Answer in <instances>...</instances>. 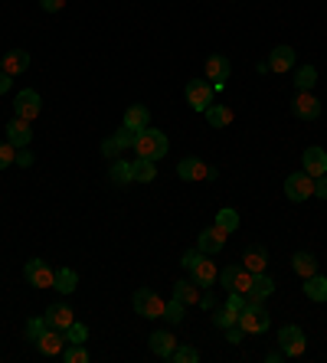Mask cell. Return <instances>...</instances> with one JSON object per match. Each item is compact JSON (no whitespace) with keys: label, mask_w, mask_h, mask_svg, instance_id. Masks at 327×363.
Segmentation results:
<instances>
[{"label":"cell","mask_w":327,"mask_h":363,"mask_svg":"<svg viewBox=\"0 0 327 363\" xmlns=\"http://www.w3.org/2000/svg\"><path fill=\"white\" fill-rule=\"evenodd\" d=\"M131 150H138V157H144V161H161V157H167V150H170V141H167L164 131L148 125L144 131L135 135V148Z\"/></svg>","instance_id":"1"},{"label":"cell","mask_w":327,"mask_h":363,"mask_svg":"<svg viewBox=\"0 0 327 363\" xmlns=\"http://www.w3.org/2000/svg\"><path fill=\"white\" fill-rule=\"evenodd\" d=\"M236 324L242 327V334H265L268 324H272V314L265 311L262 301H246V308L239 311V321Z\"/></svg>","instance_id":"2"},{"label":"cell","mask_w":327,"mask_h":363,"mask_svg":"<svg viewBox=\"0 0 327 363\" xmlns=\"http://www.w3.org/2000/svg\"><path fill=\"white\" fill-rule=\"evenodd\" d=\"M177 177H180V180H187V184H200V180H216L219 170L210 167L203 157H184V161L177 164Z\"/></svg>","instance_id":"3"},{"label":"cell","mask_w":327,"mask_h":363,"mask_svg":"<svg viewBox=\"0 0 327 363\" xmlns=\"http://www.w3.org/2000/svg\"><path fill=\"white\" fill-rule=\"evenodd\" d=\"M184 95H187V105L193 112H206L210 105H213L216 92H213V82L210 79H190L187 88H184Z\"/></svg>","instance_id":"4"},{"label":"cell","mask_w":327,"mask_h":363,"mask_svg":"<svg viewBox=\"0 0 327 363\" xmlns=\"http://www.w3.org/2000/svg\"><path fill=\"white\" fill-rule=\"evenodd\" d=\"M278 351L285 357H301L308 351V340H304V331L298 324H285L278 331Z\"/></svg>","instance_id":"5"},{"label":"cell","mask_w":327,"mask_h":363,"mask_svg":"<svg viewBox=\"0 0 327 363\" xmlns=\"http://www.w3.org/2000/svg\"><path fill=\"white\" fill-rule=\"evenodd\" d=\"M219 285L226 291H239V295H246V291L252 288V272L246 268V265H226L223 272H219Z\"/></svg>","instance_id":"6"},{"label":"cell","mask_w":327,"mask_h":363,"mask_svg":"<svg viewBox=\"0 0 327 363\" xmlns=\"http://www.w3.org/2000/svg\"><path fill=\"white\" fill-rule=\"evenodd\" d=\"M39 112H43V99H39V92H33V88L17 92V99H13V115H17V118L33 121V118H39Z\"/></svg>","instance_id":"7"},{"label":"cell","mask_w":327,"mask_h":363,"mask_svg":"<svg viewBox=\"0 0 327 363\" xmlns=\"http://www.w3.org/2000/svg\"><path fill=\"white\" fill-rule=\"evenodd\" d=\"M285 197H288L291 203H304L315 197V177H308L304 170H298V174H291L288 180H285Z\"/></svg>","instance_id":"8"},{"label":"cell","mask_w":327,"mask_h":363,"mask_svg":"<svg viewBox=\"0 0 327 363\" xmlns=\"http://www.w3.org/2000/svg\"><path fill=\"white\" fill-rule=\"evenodd\" d=\"M23 278L33 288H56V272H52L43 259H30L23 268Z\"/></svg>","instance_id":"9"},{"label":"cell","mask_w":327,"mask_h":363,"mask_svg":"<svg viewBox=\"0 0 327 363\" xmlns=\"http://www.w3.org/2000/svg\"><path fill=\"white\" fill-rule=\"evenodd\" d=\"M135 311H138L141 317H148V321L164 317V298H157L151 288H138L135 291Z\"/></svg>","instance_id":"10"},{"label":"cell","mask_w":327,"mask_h":363,"mask_svg":"<svg viewBox=\"0 0 327 363\" xmlns=\"http://www.w3.org/2000/svg\"><path fill=\"white\" fill-rule=\"evenodd\" d=\"M291 112H295V118H301V121H315L317 115H321V99L311 95V92H298L295 101H291Z\"/></svg>","instance_id":"11"},{"label":"cell","mask_w":327,"mask_h":363,"mask_svg":"<svg viewBox=\"0 0 327 363\" xmlns=\"http://www.w3.org/2000/svg\"><path fill=\"white\" fill-rule=\"evenodd\" d=\"M66 331H52V327H46L43 331V337L37 340V351L43 353V357H63V351H66Z\"/></svg>","instance_id":"12"},{"label":"cell","mask_w":327,"mask_h":363,"mask_svg":"<svg viewBox=\"0 0 327 363\" xmlns=\"http://www.w3.org/2000/svg\"><path fill=\"white\" fill-rule=\"evenodd\" d=\"M190 278H193L200 288H213L216 278H219V275H216V262H210V255H203V252H200V259L190 265Z\"/></svg>","instance_id":"13"},{"label":"cell","mask_w":327,"mask_h":363,"mask_svg":"<svg viewBox=\"0 0 327 363\" xmlns=\"http://www.w3.org/2000/svg\"><path fill=\"white\" fill-rule=\"evenodd\" d=\"M226 239L229 236L219 229V226H210V229H203L200 236H197V249H200L203 255H216V252H223Z\"/></svg>","instance_id":"14"},{"label":"cell","mask_w":327,"mask_h":363,"mask_svg":"<svg viewBox=\"0 0 327 363\" xmlns=\"http://www.w3.org/2000/svg\"><path fill=\"white\" fill-rule=\"evenodd\" d=\"M301 170L308 177H324L327 174V150L324 148H308L301 154Z\"/></svg>","instance_id":"15"},{"label":"cell","mask_w":327,"mask_h":363,"mask_svg":"<svg viewBox=\"0 0 327 363\" xmlns=\"http://www.w3.org/2000/svg\"><path fill=\"white\" fill-rule=\"evenodd\" d=\"M7 141H10L17 150L26 148V144L33 141V121H23V118L13 115V121H7Z\"/></svg>","instance_id":"16"},{"label":"cell","mask_w":327,"mask_h":363,"mask_svg":"<svg viewBox=\"0 0 327 363\" xmlns=\"http://www.w3.org/2000/svg\"><path fill=\"white\" fill-rule=\"evenodd\" d=\"M46 327H52V331H66V327L76 321V314H72V308L69 304H52V308H46Z\"/></svg>","instance_id":"17"},{"label":"cell","mask_w":327,"mask_h":363,"mask_svg":"<svg viewBox=\"0 0 327 363\" xmlns=\"http://www.w3.org/2000/svg\"><path fill=\"white\" fill-rule=\"evenodd\" d=\"M121 125L131 128L135 135L144 131V128L151 125V112H148V105H128V108H125V121H121Z\"/></svg>","instance_id":"18"},{"label":"cell","mask_w":327,"mask_h":363,"mask_svg":"<svg viewBox=\"0 0 327 363\" xmlns=\"http://www.w3.org/2000/svg\"><path fill=\"white\" fill-rule=\"evenodd\" d=\"M268 69L272 72H291L295 69V50L291 46H275L268 52Z\"/></svg>","instance_id":"19"},{"label":"cell","mask_w":327,"mask_h":363,"mask_svg":"<svg viewBox=\"0 0 327 363\" xmlns=\"http://www.w3.org/2000/svg\"><path fill=\"white\" fill-rule=\"evenodd\" d=\"M108 180H112L115 187H128V184H135V164L121 161V157H115L112 170H108Z\"/></svg>","instance_id":"20"},{"label":"cell","mask_w":327,"mask_h":363,"mask_svg":"<svg viewBox=\"0 0 327 363\" xmlns=\"http://www.w3.org/2000/svg\"><path fill=\"white\" fill-rule=\"evenodd\" d=\"M242 265L249 268L252 275H255V272H265V268H268V249H265V246H249V249L242 252Z\"/></svg>","instance_id":"21"},{"label":"cell","mask_w":327,"mask_h":363,"mask_svg":"<svg viewBox=\"0 0 327 363\" xmlns=\"http://www.w3.org/2000/svg\"><path fill=\"white\" fill-rule=\"evenodd\" d=\"M272 291H275V282L265 275V272H255L252 275V288L246 291V301H265Z\"/></svg>","instance_id":"22"},{"label":"cell","mask_w":327,"mask_h":363,"mask_svg":"<svg viewBox=\"0 0 327 363\" xmlns=\"http://www.w3.org/2000/svg\"><path fill=\"white\" fill-rule=\"evenodd\" d=\"M174 347H177V337L170 334V331H154V334H151V353H154V357L170 360Z\"/></svg>","instance_id":"23"},{"label":"cell","mask_w":327,"mask_h":363,"mask_svg":"<svg viewBox=\"0 0 327 363\" xmlns=\"http://www.w3.org/2000/svg\"><path fill=\"white\" fill-rule=\"evenodd\" d=\"M174 298L180 301V304H187V308H193V304H200V285L193 282V278H180L174 285Z\"/></svg>","instance_id":"24"},{"label":"cell","mask_w":327,"mask_h":363,"mask_svg":"<svg viewBox=\"0 0 327 363\" xmlns=\"http://www.w3.org/2000/svg\"><path fill=\"white\" fill-rule=\"evenodd\" d=\"M0 69H3V72H10V75L26 72V69H30V52H26V50H10L7 56H3Z\"/></svg>","instance_id":"25"},{"label":"cell","mask_w":327,"mask_h":363,"mask_svg":"<svg viewBox=\"0 0 327 363\" xmlns=\"http://www.w3.org/2000/svg\"><path fill=\"white\" fill-rule=\"evenodd\" d=\"M304 298L311 301H327V275H308L304 278Z\"/></svg>","instance_id":"26"},{"label":"cell","mask_w":327,"mask_h":363,"mask_svg":"<svg viewBox=\"0 0 327 363\" xmlns=\"http://www.w3.org/2000/svg\"><path fill=\"white\" fill-rule=\"evenodd\" d=\"M229 69H232V66H229L226 56H210V59H206V79H210V82L216 79V86H219L223 79H229Z\"/></svg>","instance_id":"27"},{"label":"cell","mask_w":327,"mask_h":363,"mask_svg":"<svg viewBox=\"0 0 327 363\" xmlns=\"http://www.w3.org/2000/svg\"><path fill=\"white\" fill-rule=\"evenodd\" d=\"M291 268H295V275L308 278V275H315L317 272V259L311 255V252H295V255H291Z\"/></svg>","instance_id":"28"},{"label":"cell","mask_w":327,"mask_h":363,"mask_svg":"<svg viewBox=\"0 0 327 363\" xmlns=\"http://www.w3.org/2000/svg\"><path fill=\"white\" fill-rule=\"evenodd\" d=\"M203 115H206V125H210V128L232 125V108H229V105H210Z\"/></svg>","instance_id":"29"},{"label":"cell","mask_w":327,"mask_h":363,"mask_svg":"<svg viewBox=\"0 0 327 363\" xmlns=\"http://www.w3.org/2000/svg\"><path fill=\"white\" fill-rule=\"evenodd\" d=\"M151 180H157V161L138 157L135 161V184H151Z\"/></svg>","instance_id":"30"},{"label":"cell","mask_w":327,"mask_h":363,"mask_svg":"<svg viewBox=\"0 0 327 363\" xmlns=\"http://www.w3.org/2000/svg\"><path fill=\"white\" fill-rule=\"evenodd\" d=\"M216 226H219V229H223L226 236H232V233L239 229V213H236L232 206H226V210H219V213H216Z\"/></svg>","instance_id":"31"},{"label":"cell","mask_w":327,"mask_h":363,"mask_svg":"<svg viewBox=\"0 0 327 363\" xmlns=\"http://www.w3.org/2000/svg\"><path fill=\"white\" fill-rule=\"evenodd\" d=\"M56 288L63 291V295H72V291L79 288L76 268H59V272H56Z\"/></svg>","instance_id":"32"},{"label":"cell","mask_w":327,"mask_h":363,"mask_svg":"<svg viewBox=\"0 0 327 363\" xmlns=\"http://www.w3.org/2000/svg\"><path fill=\"white\" fill-rule=\"evenodd\" d=\"M315 82H317V69H315V66H301V69L295 72V88H298V92H311Z\"/></svg>","instance_id":"33"},{"label":"cell","mask_w":327,"mask_h":363,"mask_svg":"<svg viewBox=\"0 0 327 363\" xmlns=\"http://www.w3.org/2000/svg\"><path fill=\"white\" fill-rule=\"evenodd\" d=\"M184 314H187V304H180L177 298L164 301V321H167V324H180V321H184Z\"/></svg>","instance_id":"34"},{"label":"cell","mask_w":327,"mask_h":363,"mask_svg":"<svg viewBox=\"0 0 327 363\" xmlns=\"http://www.w3.org/2000/svg\"><path fill=\"white\" fill-rule=\"evenodd\" d=\"M170 360H174V363H197V360H200V351H197V347H190V344H177L174 353H170Z\"/></svg>","instance_id":"35"},{"label":"cell","mask_w":327,"mask_h":363,"mask_svg":"<svg viewBox=\"0 0 327 363\" xmlns=\"http://www.w3.org/2000/svg\"><path fill=\"white\" fill-rule=\"evenodd\" d=\"M63 360H66V363H88V351H86V344H66Z\"/></svg>","instance_id":"36"},{"label":"cell","mask_w":327,"mask_h":363,"mask_svg":"<svg viewBox=\"0 0 327 363\" xmlns=\"http://www.w3.org/2000/svg\"><path fill=\"white\" fill-rule=\"evenodd\" d=\"M236 321H239V314L229 311L226 304H223V308H216V314H213V324H216V327H223V331H226V327H232Z\"/></svg>","instance_id":"37"},{"label":"cell","mask_w":327,"mask_h":363,"mask_svg":"<svg viewBox=\"0 0 327 363\" xmlns=\"http://www.w3.org/2000/svg\"><path fill=\"white\" fill-rule=\"evenodd\" d=\"M66 340H69V344H86V340H88V327L79 324V321H72V324L66 327Z\"/></svg>","instance_id":"38"},{"label":"cell","mask_w":327,"mask_h":363,"mask_svg":"<svg viewBox=\"0 0 327 363\" xmlns=\"http://www.w3.org/2000/svg\"><path fill=\"white\" fill-rule=\"evenodd\" d=\"M43 331H46V317H30L26 321V337L33 340V344L43 337Z\"/></svg>","instance_id":"39"},{"label":"cell","mask_w":327,"mask_h":363,"mask_svg":"<svg viewBox=\"0 0 327 363\" xmlns=\"http://www.w3.org/2000/svg\"><path fill=\"white\" fill-rule=\"evenodd\" d=\"M13 161H17V148H13L10 141H3L0 144V170H7Z\"/></svg>","instance_id":"40"},{"label":"cell","mask_w":327,"mask_h":363,"mask_svg":"<svg viewBox=\"0 0 327 363\" xmlns=\"http://www.w3.org/2000/svg\"><path fill=\"white\" fill-rule=\"evenodd\" d=\"M115 144H118V148H121V150H131V148H135V131H131V128H125V125H121V131L115 135Z\"/></svg>","instance_id":"41"},{"label":"cell","mask_w":327,"mask_h":363,"mask_svg":"<svg viewBox=\"0 0 327 363\" xmlns=\"http://www.w3.org/2000/svg\"><path fill=\"white\" fill-rule=\"evenodd\" d=\"M226 308H229V311H236V314H239L242 308H246V295H239V291H229Z\"/></svg>","instance_id":"42"},{"label":"cell","mask_w":327,"mask_h":363,"mask_svg":"<svg viewBox=\"0 0 327 363\" xmlns=\"http://www.w3.org/2000/svg\"><path fill=\"white\" fill-rule=\"evenodd\" d=\"M200 308H206V311H213V308H216L213 288H203V291H200Z\"/></svg>","instance_id":"43"},{"label":"cell","mask_w":327,"mask_h":363,"mask_svg":"<svg viewBox=\"0 0 327 363\" xmlns=\"http://www.w3.org/2000/svg\"><path fill=\"white\" fill-rule=\"evenodd\" d=\"M101 154H105V157H118V154H121V148L115 144V138H108V141H101Z\"/></svg>","instance_id":"44"},{"label":"cell","mask_w":327,"mask_h":363,"mask_svg":"<svg viewBox=\"0 0 327 363\" xmlns=\"http://www.w3.org/2000/svg\"><path fill=\"white\" fill-rule=\"evenodd\" d=\"M39 7H43L46 13H59L66 7V0H39Z\"/></svg>","instance_id":"45"},{"label":"cell","mask_w":327,"mask_h":363,"mask_svg":"<svg viewBox=\"0 0 327 363\" xmlns=\"http://www.w3.org/2000/svg\"><path fill=\"white\" fill-rule=\"evenodd\" d=\"M13 164H20V167H33V154H30L26 148H20V150H17V161H13Z\"/></svg>","instance_id":"46"},{"label":"cell","mask_w":327,"mask_h":363,"mask_svg":"<svg viewBox=\"0 0 327 363\" xmlns=\"http://www.w3.org/2000/svg\"><path fill=\"white\" fill-rule=\"evenodd\" d=\"M315 197L327 200V174H324V177H317V180H315Z\"/></svg>","instance_id":"47"},{"label":"cell","mask_w":327,"mask_h":363,"mask_svg":"<svg viewBox=\"0 0 327 363\" xmlns=\"http://www.w3.org/2000/svg\"><path fill=\"white\" fill-rule=\"evenodd\" d=\"M226 340H229V344H239V340H242V327L239 324L226 327Z\"/></svg>","instance_id":"48"},{"label":"cell","mask_w":327,"mask_h":363,"mask_svg":"<svg viewBox=\"0 0 327 363\" xmlns=\"http://www.w3.org/2000/svg\"><path fill=\"white\" fill-rule=\"evenodd\" d=\"M10 86H13V75L0 69V95H7V88H10Z\"/></svg>","instance_id":"49"},{"label":"cell","mask_w":327,"mask_h":363,"mask_svg":"<svg viewBox=\"0 0 327 363\" xmlns=\"http://www.w3.org/2000/svg\"><path fill=\"white\" fill-rule=\"evenodd\" d=\"M281 357H285V353H281V351H272V353H268V357H265V360H268V363H278V360H281Z\"/></svg>","instance_id":"50"}]
</instances>
